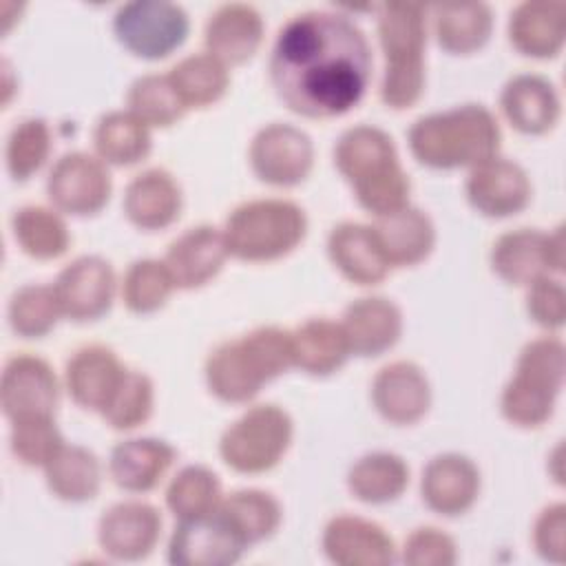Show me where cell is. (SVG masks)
<instances>
[{
	"label": "cell",
	"instance_id": "1",
	"mask_svg": "<svg viewBox=\"0 0 566 566\" xmlns=\"http://www.w3.org/2000/svg\"><path fill=\"white\" fill-rule=\"evenodd\" d=\"M365 33L343 13L305 11L281 29L270 55V82L294 113L329 119L349 113L371 77Z\"/></svg>",
	"mask_w": 566,
	"mask_h": 566
},
{
	"label": "cell",
	"instance_id": "2",
	"mask_svg": "<svg viewBox=\"0 0 566 566\" xmlns=\"http://www.w3.org/2000/svg\"><path fill=\"white\" fill-rule=\"evenodd\" d=\"M334 164L360 208L374 217L409 206V175L400 166L394 139L382 128L369 124L347 128L334 146Z\"/></svg>",
	"mask_w": 566,
	"mask_h": 566
},
{
	"label": "cell",
	"instance_id": "3",
	"mask_svg": "<svg viewBox=\"0 0 566 566\" xmlns=\"http://www.w3.org/2000/svg\"><path fill=\"white\" fill-rule=\"evenodd\" d=\"M411 155L429 168H473L497 155L502 130L482 104H462L418 117L407 135Z\"/></svg>",
	"mask_w": 566,
	"mask_h": 566
},
{
	"label": "cell",
	"instance_id": "4",
	"mask_svg": "<svg viewBox=\"0 0 566 566\" xmlns=\"http://www.w3.org/2000/svg\"><path fill=\"white\" fill-rule=\"evenodd\" d=\"M290 367H294L292 334L263 325L217 345L206 360V382L219 400L241 405Z\"/></svg>",
	"mask_w": 566,
	"mask_h": 566
},
{
	"label": "cell",
	"instance_id": "5",
	"mask_svg": "<svg viewBox=\"0 0 566 566\" xmlns=\"http://www.w3.org/2000/svg\"><path fill=\"white\" fill-rule=\"evenodd\" d=\"M378 40L385 53L380 97L389 108H409L424 91L427 9L413 2L380 4Z\"/></svg>",
	"mask_w": 566,
	"mask_h": 566
},
{
	"label": "cell",
	"instance_id": "6",
	"mask_svg": "<svg viewBox=\"0 0 566 566\" xmlns=\"http://www.w3.org/2000/svg\"><path fill=\"white\" fill-rule=\"evenodd\" d=\"M228 254L261 263L290 254L307 232V217L290 199H252L237 206L223 223Z\"/></svg>",
	"mask_w": 566,
	"mask_h": 566
},
{
	"label": "cell",
	"instance_id": "7",
	"mask_svg": "<svg viewBox=\"0 0 566 566\" xmlns=\"http://www.w3.org/2000/svg\"><path fill=\"white\" fill-rule=\"evenodd\" d=\"M564 385V345L555 336L526 343L517 356L515 371L504 385L500 407L504 418L524 429L544 424Z\"/></svg>",
	"mask_w": 566,
	"mask_h": 566
},
{
	"label": "cell",
	"instance_id": "8",
	"mask_svg": "<svg viewBox=\"0 0 566 566\" xmlns=\"http://www.w3.org/2000/svg\"><path fill=\"white\" fill-rule=\"evenodd\" d=\"M292 418L285 409L256 405L221 433L219 453L239 473H263L281 462L292 444Z\"/></svg>",
	"mask_w": 566,
	"mask_h": 566
},
{
	"label": "cell",
	"instance_id": "9",
	"mask_svg": "<svg viewBox=\"0 0 566 566\" xmlns=\"http://www.w3.org/2000/svg\"><path fill=\"white\" fill-rule=\"evenodd\" d=\"M119 44L137 57L161 60L179 49L190 31L188 13L164 0L126 2L113 18Z\"/></svg>",
	"mask_w": 566,
	"mask_h": 566
},
{
	"label": "cell",
	"instance_id": "10",
	"mask_svg": "<svg viewBox=\"0 0 566 566\" xmlns=\"http://www.w3.org/2000/svg\"><path fill=\"white\" fill-rule=\"evenodd\" d=\"M493 272L511 285H531L564 268V228L542 232L520 228L504 232L491 248Z\"/></svg>",
	"mask_w": 566,
	"mask_h": 566
},
{
	"label": "cell",
	"instance_id": "11",
	"mask_svg": "<svg viewBox=\"0 0 566 566\" xmlns=\"http://www.w3.org/2000/svg\"><path fill=\"white\" fill-rule=\"evenodd\" d=\"M113 181L106 164L84 150L62 155L46 179V195L55 210L73 217L97 214L111 197Z\"/></svg>",
	"mask_w": 566,
	"mask_h": 566
},
{
	"label": "cell",
	"instance_id": "12",
	"mask_svg": "<svg viewBox=\"0 0 566 566\" xmlns=\"http://www.w3.org/2000/svg\"><path fill=\"white\" fill-rule=\"evenodd\" d=\"M250 166L270 186H296L314 166V146L305 130L274 122L263 126L250 144Z\"/></svg>",
	"mask_w": 566,
	"mask_h": 566
},
{
	"label": "cell",
	"instance_id": "13",
	"mask_svg": "<svg viewBox=\"0 0 566 566\" xmlns=\"http://www.w3.org/2000/svg\"><path fill=\"white\" fill-rule=\"evenodd\" d=\"M245 542L219 513L179 520L168 542V562L175 566H230L239 562Z\"/></svg>",
	"mask_w": 566,
	"mask_h": 566
},
{
	"label": "cell",
	"instance_id": "14",
	"mask_svg": "<svg viewBox=\"0 0 566 566\" xmlns=\"http://www.w3.org/2000/svg\"><path fill=\"white\" fill-rule=\"evenodd\" d=\"M57 396L60 385L55 371L44 358L15 354L7 360L0 380V405L11 422L53 416Z\"/></svg>",
	"mask_w": 566,
	"mask_h": 566
},
{
	"label": "cell",
	"instance_id": "15",
	"mask_svg": "<svg viewBox=\"0 0 566 566\" xmlns=\"http://www.w3.org/2000/svg\"><path fill=\"white\" fill-rule=\"evenodd\" d=\"M115 287L117 283L111 263L95 254L71 261L53 283L62 316L77 323L104 316L113 305Z\"/></svg>",
	"mask_w": 566,
	"mask_h": 566
},
{
	"label": "cell",
	"instance_id": "16",
	"mask_svg": "<svg viewBox=\"0 0 566 566\" xmlns=\"http://www.w3.org/2000/svg\"><path fill=\"white\" fill-rule=\"evenodd\" d=\"M464 190L469 203L491 219L513 217L531 201L528 175L520 164L500 155L473 166Z\"/></svg>",
	"mask_w": 566,
	"mask_h": 566
},
{
	"label": "cell",
	"instance_id": "17",
	"mask_svg": "<svg viewBox=\"0 0 566 566\" xmlns=\"http://www.w3.org/2000/svg\"><path fill=\"white\" fill-rule=\"evenodd\" d=\"M161 533V513L139 500L117 502L104 511L97 524L102 551L119 562H137L153 553Z\"/></svg>",
	"mask_w": 566,
	"mask_h": 566
},
{
	"label": "cell",
	"instance_id": "18",
	"mask_svg": "<svg viewBox=\"0 0 566 566\" xmlns=\"http://www.w3.org/2000/svg\"><path fill=\"white\" fill-rule=\"evenodd\" d=\"M480 493V471L462 453H440L427 462L420 478L422 502L438 515L467 513Z\"/></svg>",
	"mask_w": 566,
	"mask_h": 566
},
{
	"label": "cell",
	"instance_id": "19",
	"mask_svg": "<svg viewBox=\"0 0 566 566\" xmlns=\"http://www.w3.org/2000/svg\"><path fill=\"white\" fill-rule=\"evenodd\" d=\"M371 402L391 424L418 422L431 405V385L411 360H394L371 380Z\"/></svg>",
	"mask_w": 566,
	"mask_h": 566
},
{
	"label": "cell",
	"instance_id": "20",
	"mask_svg": "<svg viewBox=\"0 0 566 566\" xmlns=\"http://www.w3.org/2000/svg\"><path fill=\"white\" fill-rule=\"evenodd\" d=\"M323 551L338 566H385L396 562L389 533L358 515H336L323 531Z\"/></svg>",
	"mask_w": 566,
	"mask_h": 566
},
{
	"label": "cell",
	"instance_id": "21",
	"mask_svg": "<svg viewBox=\"0 0 566 566\" xmlns=\"http://www.w3.org/2000/svg\"><path fill=\"white\" fill-rule=\"evenodd\" d=\"M128 367L106 345H84L66 360L64 385L82 409L102 413L117 391Z\"/></svg>",
	"mask_w": 566,
	"mask_h": 566
},
{
	"label": "cell",
	"instance_id": "22",
	"mask_svg": "<svg viewBox=\"0 0 566 566\" xmlns=\"http://www.w3.org/2000/svg\"><path fill=\"white\" fill-rule=\"evenodd\" d=\"M228 256L223 232L201 223L179 234L166 250L164 263L175 281V287L195 290L212 281Z\"/></svg>",
	"mask_w": 566,
	"mask_h": 566
},
{
	"label": "cell",
	"instance_id": "23",
	"mask_svg": "<svg viewBox=\"0 0 566 566\" xmlns=\"http://www.w3.org/2000/svg\"><path fill=\"white\" fill-rule=\"evenodd\" d=\"M340 327L349 352L363 358L391 349L402 334V312L385 296H363L347 305Z\"/></svg>",
	"mask_w": 566,
	"mask_h": 566
},
{
	"label": "cell",
	"instance_id": "24",
	"mask_svg": "<svg viewBox=\"0 0 566 566\" xmlns=\"http://www.w3.org/2000/svg\"><path fill=\"white\" fill-rule=\"evenodd\" d=\"M203 42L206 51L226 66L243 64L263 42V18L250 4H221L206 22Z\"/></svg>",
	"mask_w": 566,
	"mask_h": 566
},
{
	"label": "cell",
	"instance_id": "25",
	"mask_svg": "<svg viewBox=\"0 0 566 566\" xmlns=\"http://www.w3.org/2000/svg\"><path fill=\"white\" fill-rule=\"evenodd\" d=\"M181 188L164 168H148L133 177L124 190V214L139 230H164L181 212Z\"/></svg>",
	"mask_w": 566,
	"mask_h": 566
},
{
	"label": "cell",
	"instance_id": "26",
	"mask_svg": "<svg viewBox=\"0 0 566 566\" xmlns=\"http://www.w3.org/2000/svg\"><path fill=\"white\" fill-rule=\"evenodd\" d=\"M327 254L334 268L356 285H376L391 270L371 226L356 221H343L332 228Z\"/></svg>",
	"mask_w": 566,
	"mask_h": 566
},
{
	"label": "cell",
	"instance_id": "27",
	"mask_svg": "<svg viewBox=\"0 0 566 566\" xmlns=\"http://www.w3.org/2000/svg\"><path fill=\"white\" fill-rule=\"evenodd\" d=\"M500 106L509 124L524 135L548 133L559 119V97L555 86L533 73L511 77L502 93Z\"/></svg>",
	"mask_w": 566,
	"mask_h": 566
},
{
	"label": "cell",
	"instance_id": "28",
	"mask_svg": "<svg viewBox=\"0 0 566 566\" xmlns=\"http://www.w3.org/2000/svg\"><path fill=\"white\" fill-rule=\"evenodd\" d=\"M371 230L391 268L418 265L436 245L433 221L427 212L413 206L376 217Z\"/></svg>",
	"mask_w": 566,
	"mask_h": 566
},
{
	"label": "cell",
	"instance_id": "29",
	"mask_svg": "<svg viewBox=\"0 0 566 566\" xmlns=\"http://www.w3.org/2000/svg\"><path fill=\"white\" fill-rule=\"evenodd\" d=\"M566 38V4L559 0L522 2L511 11L509 40L528 57H555Z\"/></svg>",
	"mask_w": 566,
	"mask_h": 566
},
{
	"label": "cell",
	"instance_id": "30",
	"mask_svg": "<svg viewBox=\"0 0 566 566\" xmlns=\"http://www.w3.org/2000/svg\"><path fill=\"white\" fill-rule=\"evenodd\" d=\"M175 449L159 438H130L113 447L108 473L113 482L130 493L153 491L175 462Z\"/></svg>",
	"mask_w": 566,
	"mask_h": 566
},
{
	"label": "cell",
	"instance_id": "31",
	"mask_svg": "<svg viewBox=\"0 0 566 566\" xmlns=\"http://www.w3.org/2000/svg\"><path fill=\"white\" fill-rule=\"evenodd\" d=\"M292 334L294 367L310 376H329L352 356L340 323L329 318H310Z\"/></svg>",
	"mask_w": 566,
	"mask_h": 566
},
{
	"label": "cell",
	"instance_id": "32",
	"mask_svg": "<svg viewBox=\"0 0 566 566\" xmlns=\"http://www.w3.org/2000/svg\"><path fill=\"white\" fill-rule=\"evenodd\" d=\"M409 484L407 462L389 451H374L356 460L347 473L352 495L365 504L398 500Z\"/></svg>",
	"mask_w": 566,
	"mask_h": 566
},
{
	"label": "cell",
	"instance_id": "33",
	"mask_svg": "<svg viewBox=\"0 0 566 566\" xmlns=\"http://www.w3.org/2000/svg\"><path fill=\"white\" fill-rule=\"evenodd\" d=\"M49 491L64 502L93 500L102 484V467L93 451L80 444H62V449L44 467Z\"/></svg>",
	"mask_w": 566,
	"mask_h": 566
},
{
	"label": "cell",
	"instance_id": "34",
	"mask_svg": "<svg viewBox=\"0 0 566 566\" xmlns=\"http://www.w3.org/2000/svg\"><path fill=\"white\" fill-rule=\"evenodd\" d=\"M493 29L489 4H442L433 9V31L438 44L453 55L475 53L486 44Z\"/></svg>",
	"mask_w": 566,
	"mask_h": 566
},
{
	"label": "cell",
	"instance_id": "35",
	"mask_svg": "<svg viewBox=\"0 0 566 566\" xmlns=\"http://www.w3.org/2000/svg\"><path fill=\"white\" fill-rule=\"evenodd\" d=\"M97 157L113 166H133L150 153V128L130 111H113L99 117L93 130Z\"/></svg>",
	"mask_w": 566,
	"mask_h": 566
},
{
	"label": "cell",
	"instance_id": "36",
	"mask_svg": "<svg viewBox=\"0 0 566 566\" xmlns=\"http://www.w3.org/2000/svg\"><path fill=\"white\" fill-rule=\"evenodd\" d=\"M168 80L177 91L179 99L184 102L186 111L212 106L226 95L230 84L228 66L208 51L192 53L179 60L170 69Z\"/></svg>",
	"mask_w": 566,
	"mask_h": 566
},
{
	"label": "cell",
	"instance_id": "37",
	"mask_svg": "<svg viewBox=\"0 0 566 566\" xmlns=\"http://www.w3.org/2000/svg\"><path fill=\"white\" fill-rule=\"evenodd\" d=\"M219 513L230 522L245 546L274 535L283 517L279 500L261 489H239L223 495Z\"/></svg>",
	"mask_w": 566,
	"mask_h": 566
},
{
	"label": "cell",
	"instance_id": "38",
	"mask_svg": "<svg viewBox=\"0 0 566 566\" xmlns=\"http://www.w3.org/2000/svg\"><path fill=\"white\" fill-rule=\"evenodd\" d=\"M13 239L24 254L49 261L66 252L71 243L69 228L57 210L46 206H24L11 219Z\"/></svg>",
	"mask_w": 566,
	"mask_h": 566
},
{
	"label": "cell",
	"instance_id": "39",
	"mask_svg": "<svg viewBox=\"0 0 566 566\" xmlns=\"http://www.w3.org/2000/svg\"><path fill=\"white\" fill-rule=\"evenodd\" d=\"M219 478L201 464L184 467L166 489V504L177 520L201 517L214 513L221 504Z\"/></svg>",
	"mask_w": 566,
	"mask_h": 566
},
{
	"label": "cell",
	"instance_id": "40",
	"mask_svg": "<svg viewBox=\"0 0 566 566\" xmlns=\"http://www.w3.org/2000/svg\"><path fill=\"white\" fill-rule=\"evenodd\" d=\"M126 104L128 111L148 128L172 126L186 113V106L172 88L168 75L157 73L137 77L128 88Z\"/></svg>",
	"mask_w": 566,
	"mask_h": 566
},
{
	"label": "cell",
	"instance_id": "41",
	"mask_svg": "<svg viewBox=\"0 0 566 566\" xmlns=\"http://www.w3.org/2000/svg\"><path fill=\"white\" fill-rule=\"evenodd\" d=\"M62 316L53 285L29 283L13 292L9 301V323L18 336L42 338Z\"/></svg>",
	"mask_w": 566,
	"mask_h": 566
},
{
	"label": "cell",
	"instance_id": "42",
	"mask_svg": "<svg viewBox=\"0 0 566 566\" xmlns=\"http://www.w3.org/2000/svg\"><path fill=\"white\" fill-rule=\"evenodd\" d=\"M175 281L164 261L137 259L122 279V301L135 314H150L166 305Z\"/></svg>",
	"mask_w": 566,
	"mask_h": 566
},
{
	"label": "cell",
	"instance_id": "43",
	"mask_svg": "<svg viewBox=\"0 0 566 566\" xmlns=\"http://www.w3.org/2000/svg\"><path fill=\"white\" fill-rule=\"evenodd\" d=\"M51 130L42 117H27L15 124L7 139V168L13 179L24 181L49 159Z\"/></svg>",
	"mask_w": 566,
	"mask_h": 566
},
{
	"label": "cell",
	"instance_id": "44",
	"mask_svg": "<svg viewBox=\"0 0 566 566\" xmlns=\"http://www.w3.org/2000/svg\"><path fill=\"white\" fill-rule=\"evenodd\" d=\"M153 402H155L153 380L144 371L126 369L117 391L113 394L111 402L99 416L113 429L128 431L144 424L150 418Z\"/></svg>",
	"mask_w": 566,
	"mask_h": 566
},
{
	"label": "cell",
	"instance_id": "45",
	"mask_svg": "<svg viewBox=\"0 0 566 566\" xmlns=\"http://www.w3.org/2000/svg\"><path fill=\"white\" fill-rule=\"evenodd\" d=\"M11 451L27 467H46L62 449L64 438L55 427L53 416H38L11 422Z\"/></svg>",
	"mask_w": 566,
	"mask_h": 566
},
{
	"label": "cell",
	"instance_id": "46",
	"mask_svg": "<svg viewBox=\"0 0 566 566\" xmlns=\"http://www.w3.org/2000/svg\"><path fill=\"white\" fill-rule=\"evenodd\" d=\"M400 559L411 566H451L458 559V551L444 531L420 526L407 535Z\"/></svg>",
	"mask_w": 566,
	"mask_h": 566
},
{
	"label": "cell",
	"instance_id": "47",
	"mask_svg": "<svg viewBox=\"0 0 566 566\" xmlns=\"http://www.w3.org/2000/svg\"><path fill=\"white\" fill-rule=\"evenodd\" d=\"M526 287H528L526 292L528 316L546 329H559L566 318V294H564L562 281L546 274Z\"/></svg>",
	"mask_w": 566,
	"mask_h": 566
},
{
	"label": "cell",
	"instance_id": "48",
	"mask_svg": "<svg viewBox=\"0 0 566 566\" xmlns=\"http://www.w3.org/2000/svg\"><path fill=\"white\" fill-rule=\"evenodd\" d=\"M535 551L548 562H564L566 544V506L562 502L546 506L533 526Z\"/></svg>",
	"mask_w": 566,
	"mask_h": 566
}]
</instances>
